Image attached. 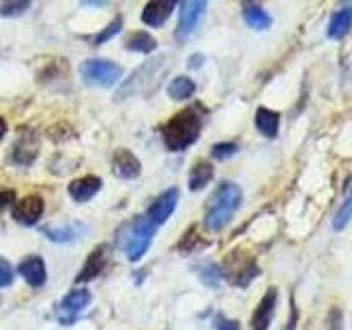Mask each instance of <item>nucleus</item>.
Returning a JSON list of instances; mask_svg holds the SVG:
<instances>
[{
    "label": "nucleus",
    "mask_w": 352,
    "mask_h": 330,
    "mask_svg": "<svg viewBox=\"0 0 352 330\" xmlns=\"http://www.w3.org/2000/svg\"><path fill=\"white\" fill-rule=\"evenodd\" d=\"M205 124V110L201 104L187 106L181 113H176L168 124L163 126L161 137L165 148L170 152H183L198 141Z\"/></svg>",
    "instance_id": "obj_1"
},
{
    "label": "nucleus",
    "mask_w": 352,
    "mask_h": 330,
    "mask_svg": "<svg viewBox=\"0 0 352 330\" xmlns=\"http://www.w3.org/2000/svg\"><path fill=\"white\" fill-rule=\"evenodd\" d=\"M242 203V190L231 181H225L216 187V192L212 194L207 203L205 212V227L209 231H220L229 225V220L236 216Z\"/></svg>",
    "instance_id": "obj_2"
},
{
    "label": "nucleus",
    "mask_w": 352,
    "mask_h": 330,
    "mask_svg": "<svg viewBox=\"0 0 352 330\" xmlns=\"http://www.w3.org/2000/svg\"><path fill=\"white\" fill-rule=\"evenodd\" d=\"M154 234H157V227L146 216H135L117 231V247L126 253L130 262H137L146 256Z\"/></svg>",
    "instance_id": "obj_3"
},
{
    "label": "nucleus",
    "mask_w": 352,
    "mask_h": 330,
    "mask_svg": "<svg viewBox=\"0 0 352 330\" xmlns=\"http://www.w3.org/2000/svg\"><path fill=\"white\" fill-rule=\"evenodd\" d=\"M163 66V58H157V60H150L143 66L132 73L128 80L119 86L117 91V97L115 99H128V97H135V95H141V93H150L157 88L159 84V71Z\"/></svg>",
    "instance_id": "obj_4"
},
{
    "label": "nucleus",
    "mask_w": 352,
    "mask_h": 330,
    "mask_svg": "<svg viewBox=\"0 0 352 330\" xmlns=\"http://www.w3.org/2000/svg\"><path fill=\"white\" fill-rule=\"evenodd\" d=\"M80 73L86 84L99 86V88H110L121 80L124 69L110 60H86L80 66Z\"/></svg>",
    "instance_id": "obj_5"
},
{
    "label": "nucleus",
    "mask_w": 352,
    "mask_h": 330,
    "mask_svg": "<svg viewBox=\"0 0 352 330\" xmlns=\"http://www.w3.org/2000/svg\"><path fill=\"white\" fill-rule=\"evenodd\" d=\"M225 275H227V280L234 286L247 289V286L260 275V267H258L253 258H242L240 262H236L234 253H231V256L227 258L225 269H223V278H225Z\"/></svg>",
    "instance_id": "obj_6"
},
{
    "label": "nucleus",
    "mask_w": 352,
    "mask_h": 330,
    "mask_svg": "<svg viewBox=\"0 0 352 330\" xmlns=\"http://www.w3.org/2000/svg\"><path fill=\"white\" fill-rule=\"evenodd\" d=\"M207 3L203 0H187V3L181 5V14H179V25H176L174 36L179 42H185L192 36L194 29L198 27V22L205 16Z\"/></svg>",
    "instance_id": "obj_7"
},
{
    "label": "nucleus",
    "mask_w": 352,
    "mask_h": 330,
    "mask_svg": "<svg viewBox=\"0 0 352 330\" xmlns=\"http://www.w3.org/2000/svg\"><path fill=\"white\" fill-rule=\"evenodd\" d=\"M42 214H44V198L40 194H29L25 198H20V201H16V205L11 207V218H14L18 225H25V227L38 225Z\"/></svg>",
    "instance_id": "obj_8"
},
{
    "label": "nucleus",
    "mask_w": 352,
    "mask_h": 330,
    "mask_svg": "<svg viewBox=\"0 0 352 330\" xmlns=\"http://www.w3.org/2000/svg\"><path fill=\"white\" fill-rule=\"evenodd\" d=\"M40 154V137L33 130H20V135L11 148V161L16 165H31Z\"/></svg>",
    "instance_id": "obj_9"
},
{
    "label": "nucleus",
    "mask_w": 352,
    "mask_h": 330,
    "mask_svg": "<svg viewBox=\"0 0 352 330\" xmlns=\"http://www.w3.org/2000/svg\"><path fill=\"white\" fill-rule=\"evenodd\" d=\"M176 205H179V190L172 187V190H165L163 194H159L157 198H154V203L150 205L146 218L154 227H161L165 220L174 214Z\"/></svg>",
    "instance_id": "obj_10"
},
{
    "label": "nucleus",
    "mask_w": 352,
    "mask_h": 330,
    "mask_svg": "<svg viewBox=\"0 0 352 330\" xmlns=\"http://www.w3.org/2000/svg\"><path fill=\"white\" fill-rule=\"evenodd\" d=\"M108 258H110V247H108V245H99V247H95V249L91 251V256L86 258V264L82 267V271L77 273L75 284H82V282H91V280H95L97 275L106 269Z\"/></svg>",
    "instance_id": "obj_11"
},
{
    "label": "nucleus",
    "mask_w": 352,
    "mask_h": 330,
    "mask_svg": "<svg viewBox=\"0 0 352 330\" xmlns=\"http://www.w3.org/2000/svg\"><path fill=\"white\" fill-rule=\"evenodd\" d=\"M113 174L117 179L132 181L141 174V161L126 148H119L113 154Z\"/></svg>",
    "instance_id": "obj_12"
},
{
    "label": "nucleus",
    "mask_w": 352,
    "mask_h": 330,
    "mask_svg": "<svg viewBox=\"0 0 352 330\" xmlns=\"http://www.w3.org/2000/svg\"><path fill=\"white\" fill-rule=\"evenodd\" d=\"M18 273L29 286H33V289H40V286H44V282H47V264H44V260L36 256V253H31V256H27L18 264Z\"/></svg>",
    "instance_id": "obj_13"
},
{
    "label": "nucleus",
    "mask_w": 352,
    "mask_h": 330,
    "mask_svg": "<svg viewBox=\"0 0 352 330\" xmlns=\"http://www.w3.org/2000/svg\"><path fill=\"white\" fill-rule=\"evenodd\" d=\"M275 306H278V289H273V286H271V289L264 293V297L260 300L258 308L253 311L251 328L253 330H269L273 313H275Z\"/></svg>",
    "instance_id": "obj_14"
},
{
    "label": "nucleus",
    "mask_w": 352,
    "mask_h": 330,
    "mask_svg": "<svg viewBox=\"0 0 352 330\" xmlns=\"http://www.w3.org/2000/svg\"><path fill=\"white\" fill-rule=\"evenodd\" d=\"M102 179L95 174H86L80 176V179L71 181L69 185V196L73 198L75 203H88L91 198H95V194L102 190Z\"/></svg>",
    "instance_id": "obj_15"
},
{
    "label": "nucleus",
    "mask_w": 352,
    "mask_h": 330,
    "mask_svg": "<svg viewBox=\"0 0 352 330\" xmlns=\"http://www.w3.org/2000/svg\"><path fill=\"white\" fill-rule=\"evenodd\" d=\"M174 7H176L174 0H154V3H148L141 14L143 25L154 27V29L163 27L165 22H168V18L172 16Z\"/></svg>",
    "instance_id": "obj_16"
},
{
    "label": "nucleus",
    "mask_w": 352,
    "mask_h": 330,
    "mask_svg": "<svg viewBox=\"0 0 352 330\" xmlns=\"http://www.w3.org/2000/svg\"><path fill=\"white\" fill-rule=\"evenodd\" d=\"M93 300V295L91 291H86V289H73L69 295H64V300L60 302V313L62 315H77V313H82L84 308L91 304Z\"/></svg>",
    "instance_id": "obj_17"
},
{
    "label": "nucleus",
    "mask_w": 352,
    "mask_h": 330,
    "mask_svg": "<svg viewBox=\"0 0 352 330\" xmlns=\"http://www.w3.org/2000/svg\"><path fill=\"white\" fill-rule=\"evenodd\" d=\"M242 18H245V22L256 31H264L271 27V14L264 7L256 5V3H245L242 5Z\"/></svg>",
    "instance_id": "obj_18"
},
{
    "label": "nucleus",
    "mask_w": 352,
    "mask_h": 330,
    "mask_svg": "<svg viewBox=\"0 0 352 330\" xmlns=\"http://www.w3.org/2000/svg\"><path fill=\"white\" fill-rule=\"evenodd\" d=\"M350 27H352V5H346V7H341L339 11H335L333 18H330L328 38H333V40L344 38L346 33L350 31Z\"/></svg>",
    "instance_id": "obj_19"
},
{
    "label": "nucleus",
    "mask_w": 352,
    "mask_h": 330,
    "mask_svg": "<svg viewBox=\"0 0 352 330\" xmlns=\"http://www.w3.org/2000/svg\"><path fill=\"white\" fill-rule=\"evenodd\" d=\"M212 179H214V165L205 159H198L190 170V190L201 192L203 187L212 183Z\"/></svg>",
    "instance_id": "obj_20"
},
{
    "label": "nucleus",
    "mask_w": 352,
    "mask_h": 330,
    "mask_svg": "<svg viewBox=\"0 0 352 330\" xmlns=\"http://www.w3.org/2000/svg\"><path fill=\"white\" fill-rule=\"evenodd\" d=\"M256 128L262 132L264 137L273 139L280 130V113H275L271 108H258L256 110Z\"/></svg>",
    "instance_id": "obj_21"
},
{
    "label": "nucleus",
    "mask_w": 352,
    "mask_h": 330,
    "mask_svg": "<svg viewBox=\"0 0 352 330\" xmlns=\"http://www.w3.org/2000/svg\"><path fill=\"white\" fill-rule=\"evenodd\" d=\"M80 231H82L80 225H49V227H42V234L47 236L51 242H60V245L77 240Z\"/></svg>",
    "instance_id": "obj_22"
},
{
    "label": "nucleus",
    "mask_w": 352,
    "mask_h": 330,
    "mask_svg": "<svg viewBox=\"0 0 352 330\" xmlns=\"http://www.w3.org/2000/svg\"><path fill=\"white\" fill-rule=\"evenodd\" d=\"M194 93H196V84L185 75L174 77L168 86V95L174 99V102H185V99H190Z\"/></svg>",
    "instance_id": "obj_23"
},
{
    "label": "nucleus",
    "mask_w": 352,
    "mask_h": 330,
    "mask_svg": "<svg viewBox=\"0 0 352 330\" xmlns=\"http://www.w3.org/2000/svg\"><path fill=\"white\" fill-rule=\"evenodd\" d=\"M126 49L137 53H152L157 49V40H154L148 31H135L126 38Z\"/></svg>",
    "instance_id": "obj_24"
},
{
    "label": "nucleus",
    "mask_w": 352,
    "mask_h": 330,
    "mask_svg": "<svg viewBox=\"0 0 352 330\" xmlns=\"http://www.w3.org/2000/svg\"><path fill=\"white\" fill-rule=\"evenodd\" d=\"M196 273H198V280H201L205 286H209V289H216V286L220 284V280H223V269H220L216 262L198 264Z\"/></svg>",
    "instance_id": "obj_25"
},
{
    "label": "nucleus",
    "mask_w": 352,
    "mask_h": 330,
    "mask_svg": "<svg viewBox=\"0 0 352 330\" xmlns=\"http://www.w3.org/2000/svg\"><path fill=\"white\" fill-rule=\"evenodd\" d=\"M121 27H124V18L121 16H117L110 25L102 31V33H97V36H93L91 38V42H93V47H102L104 42H108V40H113L117 33L121 31Z\"/></svg>",
    "instance_id": "obj_26"
},
{
    "label": "nucleus",
    "mask_w": 352,
    "mask_h": 330,
    "mask_svg": "<svg viewBox=\"0 0 352 330\" xmlns=\"http://www.w3.org/2000/svg\"><path fill=\"white\" fill-rule=\"evenodd\" d=\"M352 220V190L348 194V198L344 201V205L339 207V212L335 214L333 218V229L335 231H341V229H346V225Z\"/></svg>",
    "instance_id": "obj_27"
},
{
    "label": "nucleus",
    "mask_w": 352,
    "mask_h": 330,
    "mask_svg": "<svg viewBox=\"0 0 352 330\" xmlns=\"http://www.w3.org/2000/svg\"><path fill=\"white\" fill-rule=\"evenodd\" d=\"M31 9V3L27 0H16V3H0V16L3 18H18L22 14H27Z\"/></svg>",
    "instance_id": "obj_28"
},
{
    "label": "nucleus",
    "mask_w": 352,
    "mask_h": 330,
    "mask_svg": "<svg viewBox=\"0 0 352 330\" xmlns=\"http://www.w3.org/2000/svg\"><path fill=\"white\" fill-rule=\"evenodd\" d=\"M238 152V146L234 141H225V143H216V146L212 148V157L216 161H227L231 157H236Z\"/></svg>",
    "instance_id": "obj_29"
},
{
    "label": "nucleus",
    "mask_w": 352,
    "mask_h": 330,
    "mask_svg": "<svg viewBox=\"0 0 352 330\" xmlns=\"http://www.w3.org/2000/svg\"><path fill=\"white\" fill-rule=\"evenodd\" d=\"M16 280V271L14 267H11V262L0 258V289H7V286H11Z\"/></svg>",
    "instance_id": "obj_30"
},
{
    "label": "nucleus",
    "mask_w": 352,
    "mask_h": 330,
    "mask_svg": "<svg viewBox=\"0 0 352 330\" xmlns=\"http://www.w3.org/2000/svg\"><path fill=\"white\" fill-rule=\"evenodd\" d=\"M16 205V192L14 190H0V214L5 212V209L14 207Z\"/></svg>",
    "instance_id": "obj_31"
},
{
    "label": "nucleus",
    "mask_w": 352,
    "mask_h": 330,
    "mask_svg": "<svg viewBox=\"0 0 352 330\" xmlns=\"http://www.w3.org/2000/svg\"><path fill=\"white\" fill-rule=\"evenodd\" d=\"M216 330H240V324L234 322V319H220Z\"/></svg>",
    "instance_id": "obj_32"
},
{
    "label": "nucleus",
    "mask_w": 352,
    "mask_h": 330,
    "mask_svg": "<svg viewBox=\"0 0 352 330\" xmlns=\"http://www.w3.org/2000/svg\"><path fill=\"white\" fill-rule=\"evenodd\" d=\"M295 326H297V308H295V304L291 302V317H289V324H286L284 330H295Z\"/></svg>",
    "instance_id": "obj_33"
},
{
    "label": "nucleus",
    "mask_w": 352,
    "mask_h": 330,
    "mask_svg": "<svg viewBox=\"0 0 352 330\" xmlns=\"http://www.w3.org/2000/svg\"><path fill=\"white\" fill-rule=\"evenodd\" d=\"M7 135V121L0 117V141H3V137Z\"/></svg>",
    "instance_id": "obj_34"
},
{
    "label": "nucleus",
    "mask_w": 352,
    "mask_h": 330,
    "mask_svg": "<svg viewBox=\"0 0 352 330\" xmlns=\"http://www.w3.org/2000/svg\"><path fill=\"white\" fill-rule=\"evenodd\" d=\"M0 302H3V300H0Z\"/></svg>",
    "instance_id": "obj_35"
}]
</instances>
